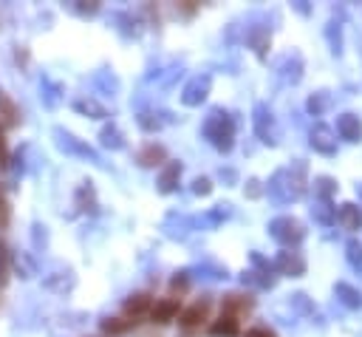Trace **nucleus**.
Returning a JSON list of instances; mask_svg holds the SVG:
<instances>
[{
	"mask_svg": "<svg viewBox=\"0 0 362 337\" xmlns=\"http://www.w3.org/2000/svg\"><path fill=\"white\" fill-rule=\"evenodd\" d=\"M204 133H207V139H210L218 151H229V148H232V133H235V128H232V119H229L227 113L215 111V113L210 116V122L204 125Z\"/></svg>",
	"mask_w": 362,
	"mask_h": 337,
	"instance_id": "1",
	"label": "nucleus"
},
{
	"mask_svg": "<svg viewBox=\"0 0 362 337\" xmlns=\"http://www.w3.org/2000/svg\"><path fill=\"white\" fill-rule=\"evenodd\" d=\"M269 230H272V238L280 241V244H286V247L300 244V241L306 238L303 224H300L297 219H292V215H280V219H275V221L269 224Z\"/></svg>",
	"mask_w": 362,
	"mask_h": 337,
	"instance_id": "2",
	"label": "nucleus"
},
{
	"mask_svg": "<svg viewBox=\"0 0 362 337\" xmlns=\"http://www.w3.org/2000/svg\"><path fill=\"white\" fill-rule=\"evenodd\" d=\"M207 318H210V301H196V303H190L187 309L179 312V323L184 329H199Z\"/></svg>",
	"mask_w": 362,
	"mask_h": 337,
	"instance_id": "3",
	"label": "nucleus"
},
{
	"mask_svg": "<svg viewBox=\"0 0 362 337\" xmlns=\"http://www.w3.org/2000/svg\"><path fill=\"white\" fill-rule=\"evenodd\" d=\"M179 312H181V306H179V301L176 298H164V301H156L153 306H150V320L153 323H159V326H167L170 320H176L179 318Z\"/></svg>",
	"mask_w": 362,
	"mask_h": 337,
	"instance_id": "4",
	"label": "nucleus"
},
{
	"mask_svg": "<svg viewBox=\"0 0 362 337\" xmlns=\"http://www.w3.org/2000/svg\"><path fill=\"white\" fill-rule=\"evenodd\" d=\"M311 148L323 156H334L337 153V139H334V131L328 125H315L311 128Z\"/></svg>",
	"mask_w": 362,
	"mask_h": 337,
	"instance_id": "5",
	"label": "nucleus"
},
{
	"mask_svg": "<svg viewBox=\"0 0 362 337\" xmlns=\"http://www.w3.org/2000/svg\"><path fill=\"white\" fill-rule=\"evenodd\" d=\"M252 298L249 295H240V292H232V295H227L224 298V303H221V315H229V318H235V320H240V318H247L249 312H252Z\"/></svg>",
	"mask_w": 362,
	"mask_h": 337,
	"instance_id": "6",
	"label": "nucleus"
},
{
	"mask_svg": "<svg viewBox=\"0 0 362 337\" xmlns=\"http://www.w3.org/2000/svg\"><path fill=\"white\" fill-rule=\"evenodd\" d=\"M275 267L283 272V275H292V278H300L306 272V258L300 252H292V250H283L275 261Z\"/></svg>",
	"mask_w": 362,
	"mask_h": 337,
	"instance_id": "7",
	"label": "nucleus"
},
{
	"mask_svg": "<svg viewBox=\"0 0 362 337\" xmlns=\"http://www.w3.org/2000/svg\"><path fill=\"white\" fill-rule=\"evenodd\" d=\"M337 133H340V139H346V142H359L362 139V122H359V116L340 113V116H337Z\"/></svg>",
	"mask_w": 362,
	"mask_h": 337,
	"instance_id": "8",
	"label": "nucleus"
},
{
	"mask_svg": "<svg viewBox=\"0 0 362 337\" xmlns=\"http://www.w3.org/2000/svg\"><path fill=\"white\" fill-rule=\"evenodd\" d=\"M337 221H340L346 230H359L362 227V210L357 207V204H351V202H346V204H340V210H337Z\"/></svg>",
	"mask_w": 362,
	"mask_h": 337,
	"instance_id": "9",
	"label": "nucleus"
},
{
	"mask_svg": "<svg viewBox=\"0 0 362 337\" xmlns=\"http://www.w3.org/2000/svg\"><path fill=\"white\" fill-rule=\"evenodd\" d=\"M150 306H153V298L148 292H136L125 301V315L128 318H142V315H148L150 312Z\"/></svg>",
	"mask_w": 362,
	"mask_h": 337,
	"instance_id": "10",
	"label": "nucleus"
},
{
	"mask_svg": "<svg viewBox=\"0 0 362 337\" xmlns=\"http://www.w3.org/2000/svg\"><path fill=\"white\" fill-rule=\"evenodd\" d=\"M210 334H212V337H238V334H240V320H235V318H229V315H221L218 320H212Z\"/></svg>",
	"mask_w": 362,
	"mask_h": 337,
	"instance_id": "11",
	"label": "nucleus"
},
{
	"mask_svg": "<svg viewBox=\"0 0 362 337\" xmlns=\"http://www.w3.org/2000/svg\"><path fill=\"white\" fill-rule=\"evenodd\" d=\"M164 148L161 144H156V142H150V144H144L142 148V153H139V164L142 167H156V164H161L164 162Z\"/></svg>",
	"mask_w": 362,
	"mask_h": 337,
	"instance_id": "12",
	"label": "nucleus"
},
{
	"mask_svg": "<svg viewBox=\"0 0 362 337\" xmlns=\"http://www.w3.org/2000/svg\"><path fill=\"white\" fill-rule=\"evenodd\" d=\"M334 292H337V298H340L348 309H359L362 306V292H359V289H354L351 283H343L340 281V283L334 286Z\"/></svg>",
	"mask_w": 362,
	"mask_h": 337,
	"instance_id": "13",
	"label": "nucleus"
},
{
	"mask_svg": "<svg viewBox=\"0 0 362 337\" xmlns=\"http://www.w3.org/2000/svg\"><path fill=\"white\" fill-rule=\"evenodd\" d=\"M17 125V108L6 94H0V128H12Z\"/></svg>",
	"mask_w": 362,
	"mask_h": 337,
	"instance_id": "14",
	"label": "nucleus"
},
{
	"mask_svg": "<svg viewBox=\"0 0 362 337\" xmlns=\"http://www.w3.org/2000/svg\"><path fill=\"white\" fill-rule=\"evenodd\" d=\"M311 213H315V219L323 221V224L337 221V207H331V202H326V199H320L315 207H311Z\"/></svg>",
	"mask_w": 362,
	"mask_h": 337,
	"instance_id": "15",
	"label": "nucleus"
},
{
	"mask_svg": "<svg viewBox=\"0 0 362 337\" xmlns=\"http://www.w3.org/2000/svg\"><path fill=\"white\" fill-rule=\"evenodd\" d=\"M179 176H181V164L173 162V164L161 173V182H159V184H161V193H170V190L176 187V179H179Z\"/></svg>",
	"mask_w": 362,
	"mask_h": 337,
	"instance_id": "16",
	"label": "nucleus"
},
{
	"mask_svg": "<svg viewBox=\"0 0 362 337\" xmlns=\"http://www.w3.org/2000/svg\"><path fill=\"white\" fill-rule=\"evenodd\" d=\"M131 329V320H122V318H108L102 323V331L111 334V337H119V334H125Z\"/></svg>",
	"mask_w": 362,
	"mask_h": 337,
	"instance_id": "17",
	"label": "nucleus"
},
{
	"mask_svg": "<svg viewBox=\"0 0 362 337\" xmlns=\"http://www.w3.org/2000/svg\"><path fill=\"white\" fill-rule=\"evenodd\" d=\"M346 252H348V263L354 270H362V244L357 238H351L348 244H346Z\"/></svg>",
	"mask_w": 362,
	"mask_h": 337,
	"instance_id": "18",
	"label": "nucleus"
},
{
	"mask_svg": "<svg viewBox=\"0 0 362 337\" xmlns=\"http://www.w3.org/2000/svg\"><path fill=\"white\" fill-rule=\"evenodd\" d=\"M326 108H328V94H326V91L315 94V96H311V100H308V113H315V116H320V113H323Z\"/></svg>",
	"mask_w": 362,
	"mask_h": 337,
	"instance_id": "19",
	"label": "nucleus"
},
{
	"mask_svg": "<svg viewBox=\"0 0 362 337\" xmlns=\"http://www.w3.org/2000/svg\"><path fill=\"white\" fill-rule=\"evenodd\" d=\"M334 190H337V184H334L328 176H320V179L315 182V193H317L320 199H326V202L331 199V193H334Z\"/></svg>",
	"mask_w": 362,
	"mask_h": 337,
	"instance_id": "20",
	"label": "nucleus"
},
{
	"mask_svg": "<svg viewBox=\"0 0 362 337\" xmlns=\"http://www.w3.org/2000/svg\"><path fill=\"white\" fill-rule=\"evenodd\" d=\"M192 190H196L199 196H207V193L212 190V184H210V179H196L192 182Z\"/></svg>",
	"mask_w": 362,
	"mask_h": 337,
	"instance_id": "21",
	"label": "nucleus"
},
{
	"mask_svg": "<svg viewBox=\"0 0 362 337\" xmlns=\"http://www.w3.org/2000/svg\"><path fill=\"white\" fill-rule=\"evenodd\" d=\"M6 221H9V204L3 199V193H0V227H6Z\"/></svg>",
	"mask_w": 362,
	"mask_h": 337,
	"instance_id": "22",
	"label": "nucleus"
},
{
	"mask_svg": "<svg viewBox=\"0 0 362 337\" xmlns=\"http://www.w3.org/2000/svg\"><path fill=\"white\" fill-rule=\"evenodd\" d=\"M247 337H275V334H272L269 329H260V326H258V329H249Z\"/></svg>",
	"mask_w": 362,
	"mask_h": 337,
	"instance_id": "23",
	"label": "nucleus"
},
{
	"mask_svg": "<svg viewBox=\"0 0 362 337\" xmlns=\"http://www.w3.org/2000/svg\"><path fill=\"white\" fill-rule=\"evenodd\" d=\"M184 289H187V278H176V281H173V292H179V295H181Z\"/></svg>",
	"mask_w": 362,
	"mask_h": 337,
	"instance_id": "24",
	"label": "nucleus"
},
{
	"mask_svg": "<svg viewBox=\"0 0 362 337\" xmlns=\"http://www.w3.org/2000/svg\"><path fill=\"white\" fill-rule=\"evenodd\" d=\"M6 164V142H3V133H0V167Z\"/></svg>",
	"mask_w": 362,
	"mask_h": 337,
	"instance_id": "25",
	"label": "nucleus"
},
{
	"mask_svg": "<svg viewBox=\"0 0 362 337\" xmlns=\"http://www.w3.org/2000/svg\"><path fill=\"white\" fill-rule=\"evenodd\" d=\"M357 193H359V199H362V184H359V187H357Z\"/></svg>",
	"mask_w": 362,
	"mask_h": 337,
	"instance_id": "26",
	"label": "nucleus"
}]
</instances>
